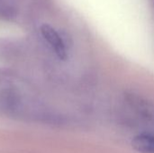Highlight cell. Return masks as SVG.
Returning a JSON list of instances; mask_svg holds the SVG:
<instances>
[{
	"label": "cell",
	"instance_id": "3",
	"mask_svg": "<svg viewBox=\"0 0 154 153\" xmlns=\"http://www.w3.org/2000/svg\"><path fill=\"white\" fill-rule=\"evenodd\" d=\"M22 104L20 94L13 88H5L0 92V110L7 115L19 112Z\"/></svg>",
	"mask_w": 154,
	"mask_h": 153
},
{
	"label": "cell",
	"instance_id": "4",
	"mask_svg": "<svg viewBox=\"0 0 154 153\" xmlns=\"http://www.w3.org/2000/svg\"><path fill=\"white\" fill-rule=\"evenodd\" d=\"M133 148L141 153H154V133H141L132 140Z\"/></svg>",
	"mask_w": 154,
	"mask_h": 153
},
{
	"label": "cell",
	"instance_id": "1",
	"mask_svg": "<svg viewBox=\"0 0 154 153\" xmlns=\"http://www.w3.org/2000/svg\"><path fill=\"white\" fill-rule=\"evenodd\" d=\"M125 99L128 106L141 119L154 125V102L135 94L126 93Z\"/></svg>",
	"mask_w": 154,
	"mask_h": 153
},
{
	"label": "cell",
	"instance_id": "2",
	"mask_svg": "<svg viewBox=\"0 0 154 153\" xmlns=\"http://www.w3.org/2000/svg\"><path fill=\"white\" fill-rule=\"evenodd\" d=\"M41 33L44 40L51 45L55 54L60 60H66L68 57V46L62 35L48 24L41 27Z\"/></svg>",
	"mask_w": 154,
	"mask_h": 153
}]
</instances>
